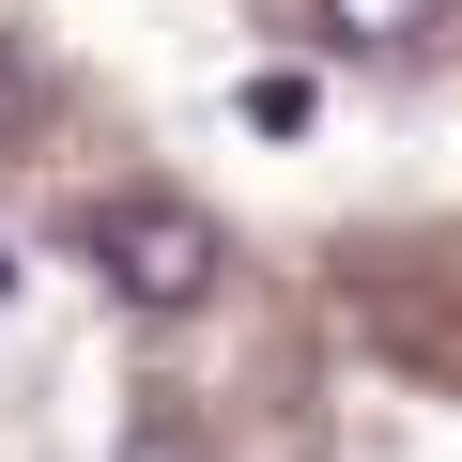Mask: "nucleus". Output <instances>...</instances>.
Masks as SVG:
<instances>
[{
    "label": "nucleus",
    "instance_id": "4",
    "mask_svg": "<svg viewBox=\"0 0 462 462\" xmlns=\"http://www.w3.org/2000/svg\"><path fill=\"white\" fill-rule=\"evenodd\" d=\"M16 108H32V62H16V47H0V124H16Z\"/></svg>",
    "mask_w": 462,
    "mask_h": 462
},
{
    "label": "nucleus",
    "instance_id": "2",
    "mask_svg": "<svg viewBox=\"0 0 462 462\" xmlns=\"http://www.w3.org/2000/svg\"><path fill=\"white\" fill-rule=\"evenodd\" d=\"M324 32L385 47V62H431V47H462V0H324Z\"/></svg>",
    "mask_w": 462,
    "mask_h": 462
},
{
    "label": "nucleus",
    "instance_id": "5",
    "mask_svg": "<svg viewBox=\"0 0 462 462\" xmlns=\"http://www.w3.org/2000/svg\"><path fill=\"white\" fill-rule=\"evenodd\" d=\"M0 293H16V247H0Z\"/></svg>",
    "mask_w": 462,
    "mask_h": 462
},
{
    "label": "nucleus",
    "instance_id": "1",
    "mask_svg": "<svg viewBox=\"0 0 462 462\" xmlns=\"http://www.w3.org/2000/svg\"><path fill=\"white\" fill-rule=\"evenodd\" d=\"M78 247H93V263H108V293H124V309H154V324H170V309H200V293L231 278L216 216H200V200H170V185L93 200V216H78Z\"/></svg>",
    "mask_w": 462,
    "mask_h": 462
},
{
    "label": "nucleus",
    "instance_id": "3",
    "mask_svg": "<svg viewBox=\"0 0 462 462\" xmlns=\"http://www.w3.org/2000/svg\"><path fill=\"white\" fill-rule=\"evenodd\" d=\"M124 462H200V431H185V416H170V401H154V416H139V431H124Z\"/></svg>",
    "mask_w": 462,
    "mask_h": 462
}]
</instances>
